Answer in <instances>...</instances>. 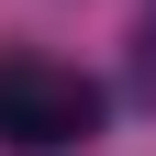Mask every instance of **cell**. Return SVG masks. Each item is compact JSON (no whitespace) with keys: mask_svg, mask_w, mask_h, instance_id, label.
Listing matches in <instances>:
<instances>
[{"mask_svg":"<svg viewBox=\"0 0 156 156\" xmlns=\"http://www.w3.org/2000/svg\"><path fill=\"white\" fill-rule=\"evenodd\" d=\"M101 134V89L56 56H0V156H67Z\"/></svg>","mask_w":156,"mask_h":156,"instance_id":"obj_1","label":"cell"}]
</instances>
